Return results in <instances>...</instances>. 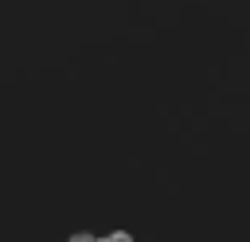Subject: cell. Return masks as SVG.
Returning <instances> with one entry per match:
<instances>
[{
	"label": "cell",
	"instance_id": "6da1fadb",
	"mask_svg": "<svg viewBox=\"0 0 250 242\" xmlns=\"http://www.w3.org/2000/svg\"><path fill=\"white\" fill-rule=\"evenodd\" d=\"M90 242H109V234H105V238H90Z\"/></svg>",
	"mask_w": 250,
	"mask_h": 242
}]
</instances>
